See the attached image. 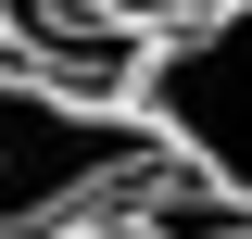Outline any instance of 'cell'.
<instances>
[{
  "label": "cell",
  "instance_id": "8992f818",
  "mask_svg": "<svg viewBox=\"0 0 252 239\" xmlns=\"http://www.w3.org/2000/svg\"><path fill=\"white\" fill-rule=\"evenodd\" d=\"M0 63H13V51H0Z\"/></svg>",
  "mask_w": 252,
  "mask_h": 239
},
{
  "label": "cell",
  "instance_id": "5b68a950",
  "mask_svg": "<svg viewBox=\"0 0 252 239\" xmlns=\"http://www.w3.org/2000/svg\"><path fill=\"white\" fill-rule=\"evenodd\" d=\"M114 38H164V26H189V13H215V0H89Z\"/></svg>",
  "mask_w": 252,
  "mask_h": 239
},
{
  "label": "cell",
  "instance_id": "277c9868",
  "mask_svg": "<svg viewBox=\"0 0 252 239\" xmlns=\"http://www.w3.org/2000/svg\"><path fill=\"white\" fill-rule=\"evenodd\" d=\"M126 227H139V239H252V202H215V189L164 177V189L126 202Z\"/></svg>",
  "mask_w": 252,
  "mask_h": 239
},
{
  "label": "cell",
  "instance_id": "3957f363",
  "mask_svg": "<svg viewBox=\"0 0 252 239\" xmlns=\"http://www.w3.org/2000/svg\"><path fill=\"white\" fill-rule=\"evenodd\" d=\"M0 51L26 76H51V89H76V101H114L126 63H139V38H114L89 0H0Z\"/></svg>",
  "mask_w": 252,
  "mask_h": 239
},
{
  "label": "cell",
  "instance_id": "7a4b0ae2",
  "mask_svg": "<svg viewBox=\"0 0 252 239\" xmlns=\"http://www.w3.org/2000/svg\"><path fill=\"white\" fill-rule=\"evenodd\" d=\"M114 101L164 139V164L189 189L252 202V0H215V13L139 38V63H126Z\"/></svg>",
  "mask_w": 252,
  "mask_h": 239
},
{
  "label": "cell",
  "instance_id": "6da1fadb",
  "mask_svg": "<svg viewBox=\"0 0 252 239\" xmlns=\"http://www.w3.org/2000/svg\"><path fill=\"white\" fill-rule=\"evenodd\" d=\"M164 139L126 101H76L26 63H0V239H76L114 227L139 189H164Z\"/></svg>",
  "mask_w": 252,
  "mask_h": 239
}]
</instances>
